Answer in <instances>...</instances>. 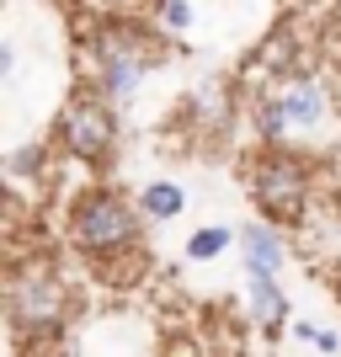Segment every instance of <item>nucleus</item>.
I'll use <instances>...</instances> for the list:
<instances>
[{"instance_id":"f257e3e1","label":"nucleus","mask_w":341,"mask_h":357,"mask_svg":"<svg viewBox=\"0 0 341 357\" xmlns=\"http://www.w3.org/2000/svg\"><path fill=\"white\" fill-rule=\"evenodd\" d=\"M64 235L80 256L91 261H107L118 251H134L144 240V208L128 203L118 187H91L70 203V219H64Z\"/></svg>"},{"instance_id":"6e6552de","label":"nucleus","mask_w":341,"mask_h":357,"mask_svg":"<svg viewBox=\"0 0 341 357\" xmlns=\"http://www.w3.org/2000/svg\"><path fill=\"white\" fill-rule=\"evenodd\" d=\"M240 251H245V272H278L288 261V245H282L278 224H245L240 229Z\"/></svg>"},{"instance_id":"9d476101","label":"nucleus","mask_w":341,"mask_h":357,"mask_svg":"<svg viewBox=\"0 0 341 357\" xmlns=\"http://www.w3.org/2000/svg\"><path fill=\"white\" fill-rule=\"evenodd\" d=\"M229 245H240L235 229H224V224H203V229L187 240V261H213V256H224Z\"/></svg>"},{"instance_id":"1a4fd4ad","label":"nucleus","mask_w":341,"mask_h":357,"mask_svg":"<svg viewBox=\"0 0 341 357\" xmlns=\"http://www.w3.org/2000/svg\"><path fill=\"white\" fill-rule=\"evenodd\" d=\"M139 208H144V219L165 224V219H176V213L187 208V192H181L176 181H149L144 192H139Z\"/></svg>"},{"instance_id":"7ed1b4c3","label":"nucleus","mask_w":341,"mask_h":357,"mask_svg":"<svg viewBox=\"0 0 341 357\" xmlns=\"http://www.w3.org/2000/svg\"><path fill=\"white\" fill-rule=\"evenodd\" d=\"M326 112H331V96H326V86L315 80V75H288L272 96H262V102L251 107V123H256V139L267 149H282L288 139H298V134H315L320 123H326Z\"/></svg>"},{"instance_id":"0eeeda50","label":"nucleus","mask_w":341,"mask_h":357,"mask_svg":"<svg viewBox=\"0 0 341 357\" xmlns=\"http://www.w3.org/2000/svg\"><path fill=\"white\" fill-rule=\"evenodd\" d=\"M245 298H251V320L262 331H282V320H288V294L278 288V272H245Z\"/></svg>"},{"instance_id":"f03ea898","label":"nucleus","mask_w":341,"mask_h":357,"mask_svg":"<svg viewBox=\"0 0 341 357\" xmlns=\"http://www.w3.org/2000/svg\"><path fill=\"white\" fill-rule=\"evenodd\" d=\"M251 203L267 224H304L315 203V165L294 149H267L251 165Z\"/></svg>"},{"instance_id":"423d86ee","label":"nucleus","mask_w":341,"mask_h":357,"mask_svg":"<svg viewBox=\"0 0 341 357\" xmlns=\"http://www.w3.org/2000/svg\"><path fill=\"white\" fill-rule=\"evenodd\" d=\"M64 310H70V294H64L59 272L38 261V267H22L11 278V326L16 336H54L64 326Z\"/></svg>"},{"instance_id":"ddd939ff","label":"nucleus","mask_w":341,"mask_h":357,"mask_svg":"<svg viewBox=\"0 0 341 357\" xmlns=\"http://www.w3.org/2000/svg\"><path fill=\"white\" fill-rule=\"evenodd\" d=\"M315 347H320V352H341V336L336 331H315Z\"/></svg>"},{"instance_id":"39448f33","label":"nucleus","mask_w":341,"mask_h":357,"mask_svg":"<svg viewBox=\"0 0 341 357\" xmlns=\"http://www.w3.org/2000/svg\"><path fill=\"white\" fill-rule=\"evenodd\" d=\"M112 107L118 102H107L102 91H75L70 102H64L54 139H59V149L70 160L102 165L107 155H112V144H118V112H112Z\"/></svg>"},{"instance_id":"f8f14e48","label":"nucleus","mask_w":341,"mask_h":357,"mask_svg":"<svg viewBox=\"0 0 341 357\" xmlns=\"http://www.w3.org/2000/svg\"><path fill=\"white\" fill-rule=\"evenodd\" d=\"M38 160H48L38 144H27L22 155H11V176H27V171H38Z\"/></svg>"},{"instance_id":"9b49d317","label":"nucleus","mask_w":341,"mask_h":357,"mask_svg":"<svg viewBox=\"0 0 341 357\" xmlns=\"http://www.w3.org/2000/svg\"><path fill=\"white\" fill-rule=\"evenodd\" d=\"M160 22L171 32H187V22H192V11H187V0H160Z\"/></svg>"},{"instance_id":"20e7f679","label":"nucleus","mask_w":341,"mask_h":357,"mask_svg":"<svg viewBox=\"0 0 341 357\" xmlns=\"http://www.w3.org/2000/svg\"><path fill=\"white\" fill-rule=\"evenodd\" d=\"M155 70V48L139 27L128 22H107L96 32V80H102L107 102H134V91L144 86V75Z\"/></svg>"}]
</instances>
